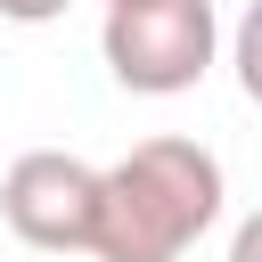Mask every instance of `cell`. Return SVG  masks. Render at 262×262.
<instances>
[{
    "label": "cell",
    "instance_id": "obj_1",
    "mask_svg": "<svg viewBox=\"0 0 262 262\" xmlns=\"http://www.w3.org/2000/svg\"><path fill=\"white\" fill-rule=\"evenodd\" d=\"M229 205L221 156L205 139L156 131L131 156H115L98 172V229H90V262H180Z\"/></svg>",
    "mask_w": 262,
    "mask_h": 262
},
{
    "label": "cell",
    "instance_id": "obj_2",
    "mask_svg": "<svg viewBox=\"0 0 262 262\" xmlns=\"http://www.w3.org/2000/svg\"><path fill=\"white\" fill-rule=\"evenodd\" d=\"M98 57L131 98H180L221 57L213 0H115L98 25Z\"/></svg>",
    "mask_w": 262,
    "mask_h": 262
},
{
    "label": "cell",
    "instance_id": "obj_3",
    "mask_svg": "<svg viewBox=\"0 0 262 262\" xmlns=\"http://www.w3.org/2000/svg\"><path fill=\"white\" fill-rule=\"evenodd\" d=\"M0 221L16 229V246L49 254V262L90 254V229H98V164H82L66 147H25L0 172Z\"/></svg>",
    "mask_w": 262,
    "mask_h": 262
},
{
    "label": "cell",
    "instance_id": "obj_4",
    "mask_svg": "<svg viewBox=\"0 0 262 262\" xmlns=\"http://www.w3.org/2000/svg\"><path fill=\"white\" fill-rule=\"evenodd\" d=\"M229 66H237V90L262 106V0H246V16L229 25Z\"/></svg>",
    "mask_w": 262,
    "mask_h": 262
},
{
    "label": "cell",
    "instance_id": "obj_5",
    "mask_svg": "<svg viewBox=\"0 0 262 262\" xmlns=\"http://www.w3.org/2000/svg\"><path fill=\"white\" fill-rule=\"evenodd\" d=\"M66 8H74V0H0V16H8V25H57Z\"/></svg>",
    "mask_w": 262,
    "mask_h": 262
},
{
    "label": "cell",
    "instance_id": "obj_6",
    "mask_svg": "<svg viewBox=\"0 0 262 262\" xmlns=\"http://www.w3.org/2000/svg\"><path fill=\"white\" fill-rule=\"evenodd\" d=\"M229 262H262V205H254V213L229 229Z\"/></svg>",
    "mask_w": 262,
    "mask_h": 262
},
{
    "label": "cell",
    "instance_id": "obj_7",
    "mask_svg": "<svg viewBox=\"0 0 262 262\" xmlns=\"http://www.w3.org/2000/svg\"><path fill=\"white\" fill-rule=\"evenodd\" d=\"M106 8H115V0H106Z\"/></svg>",
    "mask_w": 262,
    "mask_h": 262
}]
</instances>
